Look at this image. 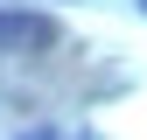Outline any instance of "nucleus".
Returning <instances> with one entry per match:
<instances>
[{
  "instance_id": "nucleus-1",
  "label": "nucleus",
  "mask_w": 147,
  "mask_h": 140,
  "mask_svg": "<svg viewBox=\"0 0 147 140\" xmlns=\"http://www.w3.org/2000/svg\"><path fill=\"white\" fill-rule=\"evenodd\" d=\"M56 42V21L42 14H0V49H49Z\"/></svg>"
}]
</instances>
